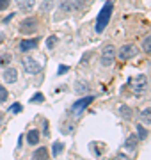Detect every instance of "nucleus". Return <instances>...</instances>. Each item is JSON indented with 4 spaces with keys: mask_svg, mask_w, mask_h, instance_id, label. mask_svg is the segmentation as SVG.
<instances>
[{
    "mask_svg": "<svg viewBox=\"0 0 151 160\" xmlns=\"http://www.w3.org/2000/svg\"><path fill=\"white\" fill-rule=\"evenodd\" d=\"M112 11H114V4H112V2H105V6L101 7V11H100V14H98V20H96V32H98V34L107 29V25L110 22Z\"/></svg>",
    "mask_w": 151,
    "mask_h": 160,
    "instance_id": "nucleus-1",
    "label": "nucleus"
},
{
    "mask_svg": "<svg viewBox=\"0 0 151 160\" xmlns=\"http://www.w3.org/2000/svg\"><path fill=\"white\" fill-rule=\"evenodd\" d=\"M130 87L135 94H142L148 87V77L146 75H137L134 78H130Z\"/></svg>",
    "mask_w": 151,
    "mask_h": 160,
    "instance_id": "nucleus-2",
    "label": "nucleus"
},
{
    "mask_svg": "<svg viewBox=\"0 0 151 160\" xmlns=\"http://www.w3.org/2000/svg\"><path fill=\"white\" fill-rule=\"evenodd\" d=\"M37 27H39L37 18L29 16V18H25L23 22L20 23V32H22V34H34L36 30H37Z\"/></svg>",
    "mask_w": 151,
    "mask_h": 160,
    "instance_id": "nucleus-3",
    "label": "nucleus"
},
{
    "mask_svg": "<svg viewBox=\"0 0 151 160\" xmlns=\"http://www.w3.org/2000/svg\"><path fill=\"white\" fill-rule=\"evenodd\" d=\"M114 59H116V48H114V45H105L103 52H101V64L103 66H112V62H114Z\"/></svg>",
    "mask_w": 151,
    "mask_h": 160,
    "instance_id": "nucleus-4",
    "label": "nucleus"
},
{
    "mask_svg": "<svg viewBox=\"0 0 151 160\" xmlns=\"http://www.w3.org/2000/svg\"><path fill=\"white\" fill-rule=\"evenodd\" d=\"M139 53V48L135 45H124L119 50V59H123V61H128V59H132V57H135Z\"/></svg>",
    "mask_w": 151,
    "mask_h": 160,
    "instance_id": "nucleus-5",
    "label": "nucleus"
},
{
    "mask_svg": "<svg viewBox=\"0 0 151 160\" xmlns=\"http://www.w3.org/2000/svg\"><path fill=\"white\" fill-rule=\"evenodd\" d=\"M23 68H25V71H27L29 75H36V73H39L41 66H39V62H37L34 57H25L23 59Z\"/></svg>",
    "mask_w": 151,
    "mask_h": 160,
    "instance_id": "nucleus-6",
    "label": "nucleus"
},
{
    "mask_svg": "<svg viewBox=\"0 0 151 160\" xmlns=\"http://www.w3.org/2000/svg\"><path fill=\"white\" fill-rule=\"evenodd\" d=\"M93 100H94L93 96H85V98H82V100H78V102H75L73 105H71V112H73L75 116H78V114L82 112V110L87 107L89 103L93 102Z\"/></svg>",
    "mask_w": 151,
    "mask_h": 160,
    "instance_id": "nucleus-7",
    "label": "nucleus"
},
{
    "mask_svg": "<svg viewBox=\"0 0 151 160\" xmlns=\"http://www.w3.org/2000/svg\"><path fill=\"white\" fill-rule=\"evenodd\" d=\"M59 6H61V9L66 12H71V11H78L82 7V2L80 0H61L59 2Z\"/></svg>",
    "mask_w": 151,
    "mask_h": 160,
    "instance_id": "nucleus-8",
    "label": "nucleus"
},
{
    "mask_svg": "<svg viewBox=\"0 0 151 160\" xmlns=\"http://www.w3.org/2000/svg\"><path fill=\"white\" fill-rule=\"evenodd\" d=\"M2 77H4V80H6L7 84H14L18 80V71L14 68H6L4 73H2Z\"/></svg>",
    "mask_w": 151,
    "mask_h": 160,
    "instance_id": "nucleus-9",
    "label": "nucleus"
},
{
    "mask_svg": "<svg viewBox=\"0 0 151 160\" xmlns=\"http://www.w3.org/2000/svg\"><path fill=\"white\" fill-rule=\"evenodd\" d=\"M16 4H18V9H20V11L30 12L36 6V0H16Z\"/></svg>",
    "mask_w": 151,
    "mask_h": 160,
    "instance_id": "nucleus-10",
    "label": "nucleus"
},
{
    "mask_svg": "<svg viewBox=\"0 0 151 160\" xmlns=\"http://www.w3.org/2000/svg\"><path fill=\"white\" fill-rule=\"evenodd\" d=\"M137 144H139V137L132 133V135H128L126 142H124V148H126L128 151H135V149H137Z\"/></svg>",
    "mask_w": 151,
    "mask_h": 160,
    "instance_id": "nucleus-11",
    "label": "nucleus"
},
{
    "mask_svg": "<svg viewBox=\"0 0 151 160\" xmlns=\"http://www.w3.org/2000/svg\"><path fill=\"white\" fill-rule=\"evenodd\" d=\"M36 46H37V39H25V41H22L20 50L22 52H29V50H32V48H36Z\"/></svg>",
    "mask_w": 151,
    "mask_h": 160,
    "instance_id": "nucleus-12",
    "label": "nucleus"
},
{
    "mask_svg": "<svg viewBox=\"0 0 151 160\" xmlns=\"http://www.w3.org/2000/svg\"><path fill=\"white\" fill-rule=\"evenodd\" d=\"M27 142L29 144H37L39 142V132L37 130H29V133H27Z\"/></svg>",
    "mask_w": 151,
    "mask_h": 160,
    "instance_id": "nucleus-13",
    "label": "nucleus"
},
{
    "mask_svg": "<svg viewBox=\"0 0 151 160\" xmlns=\"http://www.w3.org/2000/svg\"><path fill=\"white\" fill-rule=\"evenodd\" d=\"M119 112H121V116L124 119H132V118H134V110L130 109L128 105H121V107H119Z\"/></svg>",
    "mask_w": 151,
    "mask_h": 160,
    "instance_id": "nucleus-14",
    "label": "nucleus"
},
{
    "mask_svg": "<svg viewBox=\"0 0 151 160\" xmlns=\"http://www.w3.org/2000/svg\"><path fill=\"white\" fill-rule=\"evenodd\" d=\"M140 121L144 125H151V107H148V109H144L140 112Z\"/></svg>",
    "mask_w": 151,
    "mask_h": 160,
    "instance_id": "nucleus-15",
    "label": "nucleus"
},
{
    "mask_svg": "<svg viewBox=\"0 0 151 160\" xmlns=\"http://www.w3.org/2000/svg\"><path fill=\"white\" fill-rule=\"evenodd\" d=\"M34 158H48V149L46 148H39L34 151Z\"/></svg>",
    "mask_w": 151,
    "mask_h": 160,
    "instance_id": "nucleus-16",
    "label": "nucleus"
},
{
    "mask_svg": "<svg viewBox=\"0 0 151 160\" xmlns=\"http://www.w3.org/2000/svg\"><path fill=\"white\" fill-rule=\"evenodd\" d=\"M142 50L146 53H151V36H148L144 41H142Z\"/></svg>",
    "mask_w": 151,
    "mask_h": 160,
    "instance_id": "nucleus-17",
    "label": "nucleus"
},
{
    "mask_svg": "<svg viewBox=\"0 0 151 160\" xmlns=\"http://www.w3.org/2000/svg\"><path fill=\"white\" fill-rule=\"evenodd\" d=\"M62 149H64V144L62 142H55V144H53V148H52V153L57 157V155L62 153Z\"/></svg>",
    "mask_w": 151,
    "mask_h": 160,
    "instance_id": "nucleus-18",
    "label": "nucleus"
},
{
    "mask_svg": "<svg viewBox=\"0 0 151 160\" xmlns=\"http://www.w3.org/2000/svg\"><path fill=\"white\" fill-rule=\"evenodd\" d=\"M45 102V96H43V92H36L34 96L30 98V103H43Z\"/></svg>",
    "mask_w": 151,
    "mask_h": 160,
    "instance_id": "nucleus-19",
    "label": "nucleus"
},
{
    "mask_svg": "<svg viewBox=\"0 0 151 160\" xmlns=\"http://www.w3.org/2000/svg\"><path fill=\"white\" fill-rule=\"evenodd\" d=\"M137 137H140V139H146V137H148V132H146V128L140 125V123L137 125Z\"/></svg>",
    "mask_w": 151,
    "mask_h": 160,
    "instance_id": "nucleus-20",
    "label": "nucleus"
},
{
    "mask_svg": "<svg viewBox=\"0 0 151 160\" xmlns=\"http://www.w3.org/2000/svg\"><path fill=\"white\" fill-rule=\"evenodd\" d=\"M55 45H57V38H55V36H50V38L46 39V46H48V50H52V48H53Z\"/></svg>",
    "mask_w": 151,
    "mask_h": 160,
    "instance_id": "nucleus-21",
    "label": "nucleus"
},
{
    "mask_svg": "<svg viewBox=\"0 0 151 160\" xmlns=\"http://www.w3.org/2000/svg\"><path fill=\"white\" fill-rule=\"evenodd\" d=\"M7 96H9V92L4 86H0V102H7Z\"/></svg>",
    "mask_w": 151,
    "mask_h": 160,
    "instance_id": "nucleus-22",
    "label": "nucleus"
},
{
    "mask_svg": "<svg viewBox=\"0 0 151 160\" xmlns=\"http://www.w3.org/2000/svg\"><path fill=\"white\" fill-rule=\"evenodd\" d=\"M76 92H84V91H87V84H85V82H84V84H82V82H76V89H75Z\"/></svg>",
    "mask_w": 151,
    "mask_h": 160,
    "instance_id": "nucleus-23",
    "label": "nucleus"
},
{
    "mask_svg": "<svg viewBox=\"0 0 151 160\" xmlns=\"http://www.w3.org/2000/svg\"><path fill=\"white\" fill-rule=\"evenodd\" d=\"M9 110H11V112H14V114H18V112H22V105H20V103H14Z\"/></svg>",
    "mask_w": 151,
    "mask_h": 160,
    "instance_id": "nucleus-24",
    "label": "nucleus"
},
{
    "mask_svg": "<svg viewBox=\"0 0 151 160\" xmlns=\"http://www.w3.org/2000/svg\"><path fill=\"white\" fill-rule=\"evenodd\" d=\"M9 7V0H0V11H4Z\"/></svg>",
    "mask_w": 151,
    "mask_h": 160,
    "instance_id": "nucleus-25",
    "label": "nucleus"
},
{
    "mask_svg": "<svg viewBox=\"0 0 151 160\" xmlns=\"http://www.w3.org/2000/svg\"><path fill=\"white\" fill-rule=\"evenodd\" d=\"M68 69H70V66H64V64H62V66H59V73L57 75H64Z\"/></svg>",
    "mask_w": 151,
    "mask_h": 160,
    "instance_id": "nucleus-26",
    "label": "nucleus"
},
{
    "mask_svg": "<svg viewBox=\"0 0 151 160\" xmlns=\"http://www.w3.org/2000/svg\"><path fill=\"white\" fill-rule=\"evenodd\" d=\"M9 61H11V59H9V55H4V57L0 59V64H7Z\"/></svg>",
    "mask_w": 151,
    "mask_h": 160,
    "instance_id": "nucleus-27",
    "label": "nucleus"
},
{
    "mask_svg": "<svg viewBox=\"0 0 151 160\" xmlns=\"http://www.w3.org/2000/svg\"><path fill=\"white\" fill-rule=\"evenodd\" d=\"M45 135H48V123L45 121Z\"/></svg>",
    "mask_w": 151,
    "mask_h": 160,
    "instance_id": "nucleus-28",
    "label": "nucleus"
}]
</instances>
